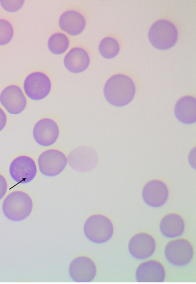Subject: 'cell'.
<instances>
[{
  "mask_svg": "<svg viewBox=\"0 0 196 284\" xmlns=\"http://www.w3.org/2000/svg\"><path fill=\"white\" fill-rule=\"evenodd\" d=\"M104 97L108 103L116 106L128 104L135 94L133 81L127 76L118 74L106 81L103 90Z\"/></svg>",
  "mask_w": 196,
  "mask_h": 284,
  "instance_id": "obj_1",
  "label": "cell"
},
{
  "mask_svg": "<svg viewBox=\"0 0 196 284\" xmlns=\"http://www.w3.org/2000/svg\"><path fill=\"white\" fill-rule=\"evenodd\" d=\"M33 208L31 197L25 192L15 191L4 200L2 209L5 217L13 221H21L30 214Z\"/></svg>",
  "mask_w": 196,
  "mask_h": 284,
  "instance_id": "obj_2",
  "label": "cell"
},
{
  "mask_svg": "<svg viewBox=\"0 0 196 284\" xmlns=\"http://www.w3.org/2000/svg\"><path fill=\"white\" fill-rule=\"evenodd\" d=\"M178 38V32L174 25L169 21L160 20L150 27L148 39L155 48L165 50L172 48Z\"/></svg>",
  "mask_w": 196,
  "mask_h": 284,
  "instance_id": "obj_3",
  "label": "cell"
},
{
  "mask_svg": "<svg viewBox=\"0 0 196 284\" xmlns=\"http://www.w3.org/2000/svg\"><path fill=\"white\" fill-rule=\"evenodd\" d=\"M83 229L86 237L91 241L98 244L109 240L114 232L111 220L99 214L89 217L85 222Z\"/></svg>",
  "mask_w": 196,
  "mask_h": 284,
  "instance_id": "obj_4",
  "label": "cell"
},
{
  "mask_svg": "<svg viewBox=\"0 0 196 284\" xmlns=\"http://www.w3.org/2000/svg\"><path fill=\"white\" fill-rule=\"evenodd\" d=\"M165 255L171 264L182 266L188 264L192 259L194 250L187 240L180 238L168 242L165 248Z\"/></svg>",
  "mask_w": 196,
  "mask_h": 284,
  "instance_id": "obj_5",
  "label": "cell"
},
{
  "mask_svg": "<svg viewBox=\"0 0 196 284\" xmlns=\"http://www.w3.org/2000/svg\"><path fill=\"white\" fill-rule=\"evenodd\" d=\"M67 162L68 159L65 154L56 149L44 151L38 159L40 172L48 177L59 175L66 167Z\"/></svg>",
  "mask_w": 196,
  "mask_h": 284,
  "instance_id": "obj_6",
  "label": "cell"
},
{
  "mask_svg": "<svg viewBox=\"0 0 196 284\" xmlns=\"http://www.w3.org/2000/svg\"><path fill=\"white\" fill-rule=\"evenodd\" d=\"M51 87L49 77L41 72H34L28 75L24 82L26 95L33 100H41L49 93Z\"/></svg>",
  "mask_w": 196,
  "mask_h": 284,
  "instance_id": "obj_7",
  "label": "cell"
},
{
  "mask_svg": "<svg viewBox=\"0 0 196 284\" xmlns=\"http://www.w3.org/2000/svg\"><path fill=\"white\" fill-rule=\"evenodd\" d=\"M9 173L15 181L22 183H28L36 176V163L29 156H19L11 162L9 166Z\"/></svg>",
  "mask_w": 196,
  "mask_h": 284,
  "instance_id": "obj_8",
  "label": "cell"
},
{
  "mask_svg": "<svg viewBox=\"0 0 196 284\" xmlns=\"http://www.w3.org/2000/svg\"><path fill=\"white\" fill-rule=\"evenodd\" d=\"M69 163L74 170L88 172L97 165L98 156L96 151L88 146L80 147L73 150L68 155Z\"/></svg>",
  "mask_w": 196,
  "mask_h": 284,
  "instance_id": "obj_9",
  "label": "cell"
},
{
  "mask_svg": "<svg viewBox=\"0 0 196 284\" xmlns=\"http://www.w3.org/2000/svg\"><path fill=\"white\" fill-rule=\"evenodd\" d=\"M69 273L71 279L75 282L88 283L96 277L97 267L95 262L86 256H79L71 262Z\"/></svg>",
  "mask_w": 196,
  "mask_h": 284,
  "instance_id": "obj_10",
  "label": "cell"
},
{
  "mask_svg": "<svg viewBox=\"0 0 196 284\" xmlns=\"http://www.w3.org/2000/svg\"><path fill=\"white\" fill-rule=\"evenodd\" d=\"M0 102L10 114L21 113L26 105V99L18 86L10 85L4 88L0 95Z\"/></svg>",
  "mask_w": 196,
  "mask_h": 284,
  "instance_id": "obj_11",
  "label": "cell"
},
{
  "mask_svg": "<svg viewBox=\"0 0 196 284\" xmlns=\"http://www.w3.org/2000/svg\"><path fill=\"white\" fill-rule=\"evenodd\" d=\"M59 129L56 123L49 118L39 120L33 129L35 141L40 146L47 147L54 144L58 139Z\"/></svg>",
  "mask_w": 196,
  "mask_h": 284,
  "instance_id": "obj_12",
  "label": "cell"
},
{
  "mask_svg": "<svg viewBox=\"0 0 196 284\" xmlns=\"http://www.w3.org/2000/svg\"><path fill=\"white\" fill-rule=\"evenodd\" d=\"M156 243L153 237L145 232L134 235L129 240L128 250L135 258L144 259L151 257L154 253Z\"/></svg>",
  "mask_w": 196,
  "mask_h": 284,
  "instance_id": "obj_13",
  "label": "cell"
},
{
  "mask_svg": "<svg viewBox=\"0 0 196 284\" xmlns=\"http://www.w3.org/2000/svg\"><path fill=\"white\" fill-rule=\"evenodd\" d=\"M169 191L166 185L162 181L153 180L144 186L142 197L144 202L149 206L158 207L165 204L168 200Z\"/></svg>",
  "mask_w": 196,
  "mask_h": 284,
  "instance_id": "obj_14",
  "label": "cell"
},
{
  "mask_svg": "<svg viewBox=\"0 0 196 284\" xmlns=\"http://www.w3.org/2000/svg\"><path fill=\"white\" fill-rule=\"evenodd\" d=\"M163 265L155 260H149L141 263L137 268L135 276L138 282L162 283L165 279Z\"/></svg>",
  "mask_w": 196,
  "mask_h": 284,
  "instance_id": "obj_15",
  "label": "cell"
},
{
  "mask_svg": "<svg viewBox=\"0 0 196 284\" xmlns=\"http://www.w3.org/2000/svg\"><path fill=\"white\" fill-rule=\"evenodd\" d=\"M59 27L68 34L75 36L81 33L86 26V20L79 12L69 10L64 12L59 20Z\"/></svg>",
  "mask_w": 196,
  "mask_h": 284,
  "instance_id": "obj_16",
  "label": "cell"
},
{
  "mask_svg": "<svg viewBox=\"0 0 196 284\" xmlns=\"http://www.w3.org/2000/svg\"><path fill=\"white\" fill-rule=\"evenodd\" d=\"M89 63L90 57L87 52L79 47L71 49L64 59L65 68L73 73H79L85 71Z\"/></svg>",
  "mask_w": 196,
  "mask_h": 284,
  "instance_id": "obj_17",
  "label": "cell"
},
{
  "mask_svg": "<svg viewBox=\"0 0 196 284\" xmlns=\"http://www.w3.org/2000/svg\"><path fill=\"white\" fill-rule=\"evenodd\" d=\"M176 118L181 123L191 124L196 121V100L195 97L186 96L181 98L174 108Z\"/></svg>",
  "mask_w": 196,
  "mask_h": 284,
  "instance_id": "obj_18",
  "label": "cell"
},
{
  "mask_svg": "<svg viewBox=\"0 0 196 284\" xmlns=\"http://www.w3.org/2000/svg\"><path fill=\"white\" fill-rule=\"evenodd\" d=\"M184 229V221L177 214H168L161 220L160 230L162 234L166 237H178L183 233Z\"/></svg>",
  "mask_w": 196,
  "mask_h": 284,
  "instance_id": "obj_19",
  "label": "cell"
},
{
  "mask_svg": "<svg viewBox=\"0 0 196 284\" xmlns=\"http://www.w3.org/2000/svg\"><path fill=\"white\" fill-rule=\"evenodd\" d=\"M69 45L68 37L61 32L53 34L49 39L48 43L49 50L54 54L64 53L68 49Z\"/></svg>",
  "mask_w": 196,
  "mask_h": 284,
  "instance_id": "obj_20",
  "label": "cell"
},
{
  "mask_svg": "<svg viewBox=\"0 0 196 284\" xmlns=\"http://www.w3.org/2000/svg\"><path fill=\"white\" fill-rule=\"evenodd\" d=\"M98 50L102 57L105 58H112L118 54L120 46L116 39L112 37H107L100 41Z\"/></svg>",
  "mask_w": 196,
  "mask_h": 284,
  "instance_id": "obj_21",
  "label": "cell"
},
{
  "mask_svg": "<svg viewBox=\"0 0 196 284\" xmlns=\"http://www.w3.org/2000/svg\"><path fill=\"white\" fill-rule=\"evenodd\" d=\"M13 28L11 23L6 20L0 19V45L8 44L12 39Z\"/></svg>",
  "mask_w": 196,
  "mask_h": 284,
  "instance_id": "obj_22",
  "label": "cell"
},
{
  "mask_svg": "<svg viewBox=\"0 0 196 284\" xmlns=\"http://www.w3.org/2000/svg\"><path fill=\"white\" fill-rule=\"evenodd\" d=\"M24 0H0L3 8L9 12H14L19 10L23 6Z\"/></svg>",
  "mask_w": 196,
  "mask_h": 284,
  "instance_id": "obj_23",
  "label": "cell"
},
{
  "mask_svg": "<svg viewBox=\"0 0 196 284\" xmlns=\"http://www.w3.org/2000/svg\"><path fill=\"white\" fill-rule=\"evenodd\" d=\"M7 189V183L5 178L0 174V200L5 195Z\"/></svg>",
  "mask_w": 196,
  "mask_h": 284,
  "instance_id": "obj_24",
  "label": "cell"
},
{
  "mask_svg": "<svg viewBox=\"0 0 196 284\" xmlns=\"http://www.w3.org/2000/svg\"><path fill=\"white\" fill-rule=\"evenodd\" d=\"M6 121V115L4 111L0 107V131L5 127Z\"/></svg>",
  "mask_w": 196,
  "mask_h": 284,
  "instance_id": "obj_25",
  "label": "cell"
}]
</instances>
